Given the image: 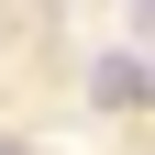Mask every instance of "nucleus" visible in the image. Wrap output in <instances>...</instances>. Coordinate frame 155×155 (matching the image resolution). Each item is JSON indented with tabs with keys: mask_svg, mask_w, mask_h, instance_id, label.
Here are the masks:
<instances>
[{
	"mask_svg": "<svg viewBox=\"0 0 155 155\" xmlns=\"http://www.w3.org/2000/svg\"><path fill=\"white\" fill-rule=\"evenodd\" d=\"M89 100H111V111L122 100H155V67L144 55H100V67H89Z\"/></svg>",
	"mask_w": 155,
	"mask_h": 155,
	"instance_id": "1",
	"label": "nucleus"
},
{
	"mask_svg": "<svg viewBox=\"0 0 155 155\" xmlns=\"http://www.w3.org/2000/svg\"><path fill=\"white\" fill-rule=\"evenodd\" d=\"M0 155H11V144H0Z\"/></svg>",
	"mask_w": 155,
	"mask_h": 155,
	"instance_id": "2",
	"label": "nucleus"
}]
</instances>
